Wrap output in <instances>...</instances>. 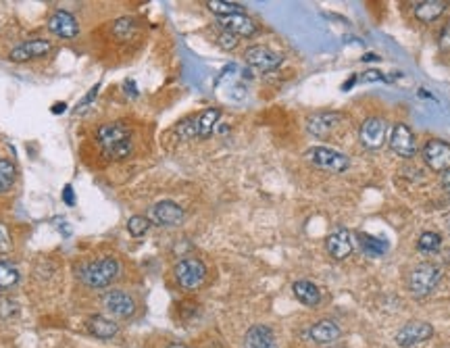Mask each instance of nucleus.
<instances>
[{"label": "nucleus", "instance_id": "35", "mask_svg": "<svg viewBox=\"0 0 450 348\" xmlns=\"http://www.w3.org/2000/svg\"><path fill=\"white\" fill-rule=\"evenodd\" d=\"M10 246V240H8V232L4 229V225H0V250H6Z\"/></svg>", "mask_w": 450, "mask_h": 348}, {"label": "nucleus", "instance_id": "34", "mask_svg": "<svg viewBox=\"0 0 450 348\" xmlns=\"http://www.w3.org/2000/svg\"><path fill=\"white\" fill-rule=\"evenodd\" d=\"M63 200H65L69 206L75 204V196H73V188H71V186H65V190H63Z\"/></svg>", "mask_w": 450, "mask_h": 348}, {"label": "nucleus", "instance_id": "10", "mask_svg": "<svg viewBox=\"0 0 450 348\" xmlns=\"http://www.w3.org/2000/svg\"><path fill=\"white\" fill-rule=\"evenodd\" d=\"M421 157L426 161V165L432 169V172H449L450 169V144L447 140H430L424 151H421Z\"/></svg>", "mask_w": 450, "mask_h": 348}, {"label": "nucleus", "instance_id": "18", "mask_svg": "<svg viewBox=\"0 0 450 348\" xmlns=\"http://www.w3.org/2000/svg\"><path fill=\"white\" fill-rule=\"evenodd\" d=\"M219 25L224 27V31L233 33L235 38H248V36L256 33V23H254L248 15H244V13L222 17V19H219Z\"/></svg>", "mask_w": 450, "mask_h": 348}, {"label": "nucleus", "instance_id": "27", "mask_svg": "<svg viewBox=\"0 0 450 348\" xmlns=\"http://www.w3.org/2000/svg\"><path fill=\"white\" fill-rule=\"evenodd\" d=\"M442 246V236L436 234V232H424L419 236V242H417V248L426 255H432V252H438Z\"/></svg>", "mask_w": 450, "mask_h": 348}, {"label": "nucleus", "instance_id": "28", "mask_svg": "<svg viewBox=\"0 0 450 348\" xmlns=\"http://www.w3.org/2000/svg\"><path fill=\"white\" fill-rule=\"evenodd\" d=\"M15 165L6 159H0V192H6L15 183Z\"/></svg>", "mask_w": 450, "mask_h": 348}, {"label": "nucleus", "instance_id": "30", "mask_svg": "<svg viewBox=\"0 0 450 348\" xmlns=\"http://www.w3.org/2000/svg\"><path fill=\"white\" fill-rule=\"evenodd\" d=\"M148 227H150V219L144 217V215H134V217L127 221V229H130V234H132L134 238L144 236V234L148 232Z\"/></svg>", "mask_w": 450, "mask_h": 348}, {"label": "nucleus", "instance_id": "22", "mask_svg": "<svg viewBox=\"0 0 450 348\" xmlns=\"http://www.w3.org/2000/svg\"><path fill=\"white\" fill-rule=\"evenodd\" d=\"M449 2L447 0H421V2H415V17L424 23H432L436 21L444 10H447Z\"/></svg>", "mask_w": 450, "mask_h": 348}, {"label": "nucleus", "instance_id": "2", "mask_svg": "<svg viewBox=\"0 0 450 348\" xmlns=\"http://www.w3.org/2000/svg\"><path fill=\"white\" fill-rule=\"evenodd\" d=\"M119 273H121L119 261L113 257H104V259H98V261L84 265L79 271V278L90 288H107L119 278Z\"/></svg>", "mask_w": 450, "mask_h": 348}, {"label": "nucleus", "instance_id": "17", "mask_svg": "<svg viewBox=\"0 0 450 348\" xmlns=\"http://www.w3.org/2000/svg\"><path fill=\"white\" fill-rule=\"evenodd\" d=\"M50 50H52V44L48 40H29V42H23V44L15 46L8 56L15 63H25V61H31V59H42Z\"/></svg>", "mask_w": 450, "mask_h": 348}, {"label": "nucleus", "instance_id": "26", "mask_svg": "<svg viewBox=\"0 0 450 348\" xmlns=\"http://www.w3.org/2000/svg\"><path fill=\"white\" fill-rule=\"evenodd\" d=\"M19 282V269L8 263V261H0V290H10L15 284Z\"/></svg>", "mask_w": 450, "mask_h": 348}, {"label": "nucleus", "instance_id": "1", "mask_svg": "<svg viewBox=\"0 0 450 348\" xmlns=\"http://www.w3.org/2000/svg\"><path fill=\"white\" fill-rule=\"evenodd\" d=\"M96 140L100 144V149L104 151V155L113 161H123L132 155L134 146H132V136L125 123L117 121V123H107L102 128H98L96 132Z\"/></svg>", "mask_w": 450, "mask_h": 348}, {"label": "nucleus", "instance_id": "12", "mask_svg": "<svg viewBox=\"0 0 450 348\" xmlns=\"http://www.w3.org/2000/svg\"><path fill=\"white\" fill-rule=\"evenodd\" d=\"M246 63L258 71H275L281 63H284V56L267 46H250L246 50Z\"/></svg>", "mask_w": 450, "mask_h": 348}, {"label": "nucleus", "instance_id": "38", "mask_svg": "<svg viewBox=\"0 0 450 348\" xmlns=\"http://www.w3.org/2000/svg\"><path fill=\"white\" fill-rule=\"evenodd\" d=\"M169 348H188V347H184V345H171Z\"/></svg>", "mask_w": 450, "mask_h": 348}, {"label": "nucleus", "instance_id": "9", "mask_svg": "<svg viewBox=\"0 0 450 348\" xmlns=\"http://www.w3.org/2000/svg\"><path fill=\"white\" fill-rule=\"evenodd\" d=\"M386 136H388V123L382 117H369L363 121L361 130H359V138L361 144L369 151H378L386 144Z\"/></svg>", "mask_w": 450, "mask_h": 348}, {"label": "nucleus", "instance_id": "37", "mask_svg": "<svg viewBox=\"0 0 450 348\" xmlns=\"http://www.w3.org/2000/svg\"><path fill=\"white\" fill-rule=\"evenodd\" d=\"M442 183H444V188H447V190L450 192V169L442 174Z\"/></svg>", "mask_w": 450, "mask_h": 348}, {"label": "nucleus", "instance_id": "32", "mask_svg": "<svg viewBox=\"0 0 450 348\" xmlns=\"http://www.w3.org/2000/svg\"><path fill=\"white\" fill-rule=\"evenodd\" d=\"M361 80H363V82H386V75H382L378 69H369L367 73H363Z\"/></svg>", "mask_w": 450, "mask_h": 348}, {"label": "nucleus", "instance_id": "33", "mask_svg": "<svg viewBox=\"0 0 450 348\" xmlns=\"http://www.w3.org/2000/svg\"><path fill=\"white\" fill-rule=\"evenodd\" d=\"M440 46L444 50H450V23H447L444 29L440 31Z\"/></svg>", "mask_w": 450, "mask_h": 348}, {"label": "nucleus", "instance_id": "16", "mask_svg": "<svg viewBox=\"0 0 450 348\" xmlns=\"http://www.w3.org/2000/svg\"><path fill=\"white\" fill-rule=\"evenodd\" d=\"M48 29L59 36V38H65V40H73L77 33H79V25L75 21V17L69 13V10H54L48 19Z\"/></svg>", "mask_w": 450, "mask_h": 348}, {"label": "nucleus", "instance_id": "24", "mask_svg": "<svg viewBox=\"0 0 450 348\" xmlns=\"http://www.w3.org/2000/svg\"><path fill=\"white\" fill-rule=\"evenodd\" d=\"M357 242H359V248L363 250V255H367V257H384L388 252V242H384L375 236L357 234Z\"/></svg>", "mask_w": 450, "mask_h": 348}, {"label": "nucleus", "instance_id": "19", "mask_svg": "<svg viewBox=\"0 0 450 348\" xmlns=\"http://www.w3.org/2000/svg\"><path fill=\"white\" fill-rule=\"evenodd\" d=\"M292 290H294V296H296L304 307H311V309L319 307V303H321V290H319L313 282H309V280H298V282H294Z\"/></svg>", "mask_w": 450, "mask_h": 348}, {"label": "nucleus", "instance_id": "25", "mask_svg": "<svg viewBox=\"0 0 450 348\" xmlns=\"http://www.w3.org/2000/svg\"><path fill=\"white\" fill-rule=\"evenodd\" d=\"M207 6H209V10L215 13L219 19H222V17H229V15H240V13H244V6H242V4H238V2H227V0H209Z\"/></svg>", "mask_w": 450, "mask_h": 348}, {"label": "nucleus", "instance_id": "20", "mask_svg": "<svg viewBox=\"0 0 450 348\" xmlns=\"http://www.w3.org/2000/svg\"><path fill=\"white\" fill-rule=\"evenodd\" d=\"M309 334L319 345H332L340 338V326L332 319H321L309 330Z\"/></svg>", "mask_w": 450, "mask_h": 348}, {"label": "nucleus", "instance_id": "8", "mask_svg": "<svg viewBox=\"0 0 450 348\" xmlns=\"http://www.w3.org/2000/svg\"><path fill=\"white\" fill-rule=\"evenodd\" d=\"M148 219H150V223H157V225H163V227H176L186 219V213L178 202L161 200V202L150 206Z\"/></svg>", "mask_w": 450, "mask_h": 348}, {"label": "nucleus", "instance_id": "13", "mask_svg": "<svg viewBox=\"0 0 450 348\" xmlns=\"http://www.w3.org/2000/svg\"><path fill=\"white\" fill-rule=\"evenodd\" d=\"M352 248H355V240H352V234L344 227L332 232L327 238H325V250L329 252L332 259L336 261H344L346 257L352 255Z\"/></svg>", "mask_w": 450, "mask_h": 348}, {"label": "nucleus", "instance_id": "31", "mask_svg": "<svg viewBox=\"0 0 450 348\" xmlns=\"http://www.w3.org/2000/svg\"><path fill=\"white\" fill-rule=\"evenodd\" d=\"M219 46H222L224 50H233V48L238 46V38H235L233 33H229V31H222V36H219Z\"/></svg>", "mask_w": 450, "mask_h": 348}, {"label": "nucleus", "instance_id": "29", "mask_svg": "<svg viewBox=\"0 0 450 348\" xmlns=\"http://www.w3.org/2000/svg\"><path fill=\"white\" fill-rule=\"evenodd\" d=\"M134 31H136V21L132 17L117 19V23L113 25V33L117 36V40H130Z\"/></svg>", "mask_w": 450, "mask_h": 348}, {"label": "nucleus", "instance_id": "7", "mask_svg": "<svg viewBox=\"0 0 450 348\" xmlns=\"http://www.w3.org/2000/svg\"><path fill=\"white\" fill-rule=\"evenodd\" d=\"M388 144L392 149L394 155H398L401 159H413L417 155V140L413 130L407 123H396L388 136Z\"/></svg>", "mask_w": 450, "mask_h": 348}, {"label": "nucleus", "instance_id": "36", "mask_svg": "<svg viewBox=\"0 0 450 348\" xmlns=\"http://www.w3.org/2000/svg\"><path fill=\"white\" fill-rule=\"evenodd\" d=\"M355 82H357V77L352 75V77H348L344 84H342V90H350V86H355Z\"/></svg>", "mask_w": 450, "mask_h": 348}, {"label": "nucleus", "instance_id": "6", "mask_svg": "<svg viewBox=\"0 0 450 348\" xmlns=\"http://www.w3.org/2000/svg\"><path fill=\"white\" fill-rule=\"evenodd\" d=\"M173 273H176V280H178L180 288L192 292V290H199L205 284L207 265L201 259H184V261H180L176 265Z\"/></svg>", "mask_w": 450, "mask_h": 348}, {"label": "nucleus", "instance_id": "23", "mask_svg": "<svg viewBox=\"0 0 450 348\" xmlns=\"http://www.w3.org/2000/svg\"><path fill=\"white\" fill-rule=\"evenodd\" d=\"M88 332L92 336H96V338L109 340V338H113L119 332V326L113 319H107L102 315H94V317L88 319Z\"/></svg>", "mask_w": 450, "mask_h": 348}, {"label": "nucleus", "instance_id": "4", "mask_svg": "<svg viewBox=\"0 0 450 348\" xmlns=\"http://www.w3.org/2000/svg\"><path fill=\"white\" fill-rule=\"evenodd\" d=\"M442 280V269L434 263H419L411 273H409V290L413 296L424 298L432 294Z\"/></svg>", "mask_w": 450, "mask_h": 348}, {"label": "nucleus", "instance_id": "5", "mask_svg": "<svg viewBox=\"0 0 450 348\" xmlns=\"http://www.w3.org/2000/svg\"><path fill=\"white\" fill-rule=\"evenodd\" d=\"M307 159L323 172L329 174H344L350 167V159L346 155H342L340 151L327 149V146H313L307 151Z\"/></svg>", "mask_w": 450, "mask_h": 348}, {"label": "nucleus", "instance_id": "14", "mask_svg": "<svg viewBox=\"0 0 450 348\" xmlns=\"http://www.w3.org/2000/svg\"><path fill=\"white\" fill-rule=\"evenodd\" d=\"M342 115L340 113H332V111H323V113H315L309 117L307 121V130L311 136L315 138H327L334 134V130L340 126Z\"/></svg>", "mask_w": 450, "mask_h": 348}, {"label": "nucleus", "instance_id": "3", "mask_svg": "<svg viewBox=\"0 0 450 348\" xmlns=\"http://www.w3.org/2000/svg\"><path fill=\"white\" fill-rule=\"evenodd\" d=\"M219 119H222V111L219 109H205L196 117L182 121L176 128V132L184 140H190V138H209L213 134L215 126L219 123Z\"/></svg>", "mask_w": 450, "mask_h": 348}, {"label": "nucleus", "instance_id": "11", "mask_svg": "<svg viewBox=\"0 0 450 348\" xmlns=\"http://www.w3.org/2000/svg\"><path fill=\"white\" fill-rule=\"evenodd\" d=\"M434 336V328L426 321H411L403 326L396 334V345L403 348H411L430 340Z\"/></svg>", "mask_w": 450, "mask_h": 348}, {"label": "nucleus", "instance_id": "15", "mask_svg": "<svg viewBox=\"0 0 450 348\" xmlns=\"http://www.w3.org/2000/svg\"><path fill=\"white\" fill-rule=\"evenodd\" d=\"M102 305H104V309H107L113 317H121V319L132 317L134 311H136L134 298H132L130 294L121 292V290H111V292H107L104 298H102Z\"/></svg>", "mask_w": 450, "mask_h": 348}, {"label": "nucleus", "instance_id": "21", "mask_svg": "<svg viewBox=\"0 0 450 348\" xmlns=\"http://www.w3.org/2000/svg\"><path fill=\"white\" fill-rule=\"evenodd\" d=\"M244 347L246 348H277L275 345V336L267 326H252L246 332L244 338Z\"/></svg>", "mask_w": 450, "mask_h": 348}]
</instances>
